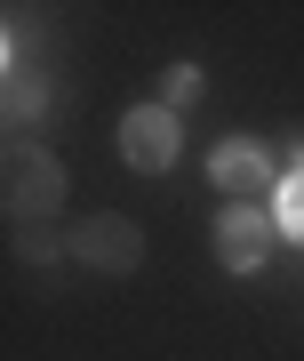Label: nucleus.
<instances>
[{
    "label": "nucleus",
    "mask_w": 304,
    "mask_h": 361,
    "mask_svg": "<svg viewBox=\"0 0 304 361\" xmlns=\"http://www.w3.org/2000/svg\"><path fill=\"white\" fill-rule=\"evenodd\" d=\"M216 193H232V201H272V153L265 145H248V137H232V145H216Z\"/></svg>",
    "instance_id": "5"
},
{
    "label": "nucleus",
    "mask_w": 304,
    "mask_h": 361,
    "mask_svg": "<svg viewBox=\"0 0 304 361\" xmlns=\"http://www.w3.org/2000/svg\"><path fill=\"white\" fill-rule=\"evenodd\" d=\"M0 65H8V40H0Z\"/></svg>",
    "instance_id": "10"
},
{
    "label": "nucleus",
    "mask_w": 304,
    "mask_h": 361,
    "mask_svg": "<svg viewBox=\"0 0 304 361\" xmlns=\"http://www.w3.org/2000/svg\"><path fill=\"white\" fill-rule=\"evenodd\" d=\"M160 97L168 104H192V97H201V65H168L160 73Z\"/></svg>",
    "instance_id": "9"
},
{
    "label": "nucleus",
    "mask_w": 304,
    "mask_h": 361,
    "mask_svg": "<svg viewBox=\"0 0 304 361\" xmlns=\"http://www.w3.org/2000/svg\"><path fill=\"white\" fill-rule=\"evenodd\" d=\"M272 241H280V225L265 209H224L216 217V257H224V273H265Z\"/></svg>",
    "instance_id": "3"
},
{
    "label": "nucleus",
    "mask_w": 304,
    "mask_h": 361,
    "mask_svg": "<svg viewBox=\"0 0 304 361\" xmlns=\"http://www.w3.org/2000/svg\"><path fill=\"white\" fill-rule=\"evenodd\" d=\"M272 225L289 233V241H304V169H296L289 185H280V217H272Z\"/></svg>",
    "instance_id": "8"
},
{
    "label": "nucleus",
    "mask_w": 304,
    "mask_h": 361,
    "mask_svg": "<svg viewBox=\"0 0 304 361\" xmlns=\"http://www.w3.org/2000/svg\"><path fill=\"white\" fill-rule=\"evenodd\" d=\"M56 249L64 241H56L49 225H16V257H25V265H56Z\"/></svg>",
    "instance_id": "7"
},
{
    "label": "nucleus",
    "mask_w": 304,
    "mask_h": 361,
    "mask_svg": "<svg viewBox=\"0 0 304 361\" xmlns=\"http://www.w3.org/2000/svg\"><path fill=\"white\" fill-rule=\"evenodd\" d=\"M72 257L89 265V273H137L144 265V233L128 225V217H89L72 233Z\"/></svg>",
    "instance_id": "2"
},
{
    "label": "nucleus",
    "mask_w": 304,
    "mask_h": 361,
    "mask_svg": "<svg viewBox=\"0 0 304 361\" xmlns=\"http://www.w3.org/2000/svg\"><path fill=\"white\" fill-rule=\"evenodd\" d=\"M40 104H49V89H40V80H0V129H32L40 121Z\"/></svg>",
    "instance_id": "6"
},
{
    "label": "nucleus",
    "mask_w": 304,
    "mask_h": 361,
    "mask_svg": "<svg viewBox=\"0 0 304 361\" xmlns=\"http://www.w3.org/2000/svg\"><path fill=\"white\" fill-rule=\"evenodd\" d=\"M120 153H128V169H168L177 161V113L168 104H137V113L120 121Z\"/></svg>",
    "instance_id": "4"
},
{
    "label": "nucleus",
    "mask_w": 304,
    "mask_h": 361,
    "mask_svg": "<svg viewBox=\"0 0 304 361\" xmlns=\"http://www.w3.org/2000/svg\"><path fill=\"white\" fill-rule=\"evenodd\" d=\"M0 209L25 217V225H40V217L64 209V169L40 153V145H25V137L0 145Z\"/></svg>",
    "instance_id": "1"
}]
</instances>
